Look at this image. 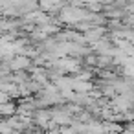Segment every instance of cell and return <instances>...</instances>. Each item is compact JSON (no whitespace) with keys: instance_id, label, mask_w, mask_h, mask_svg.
<instances>
[{"instance_id":"1","label":"cell","mask_w":134,"mask_h":134,"mask_svg":"<svg viewBox=\"0 0 134 134\" xmlns=\"http://www.w3.org/2000/svg\"><path fill=\"white\" fill-rule=\"evenodd\" d=\"M11 112H15V105H11V103H4V107H2V114L8 116V114H11Z\"/></svg>"}]
</instances>
